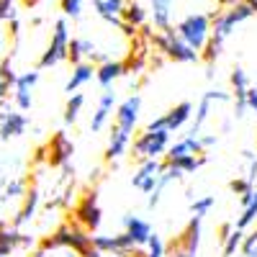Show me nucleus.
<instances>
[{
    "instance_id": "nucleus-27",
    "label": "nucleus",
    "mask_w": 257,
    "mask_h": 257,
    "mask_svg": "<svg viewBox=\"0 0 257 257\" xmlns=\"http://www.w3.org/2000/svg\"><path fill=\"white\" fill-rule=\"evenodd\" d=\"M162 162H165V165H170V167H178L180 173H185V175H188V173H196V170H198L201 165H206V162H208V155L203 152L201 157H198V155H183V157H165Z\"/></svg>"
},
{
    "instance_id": "nucleus-17",
    "label": "nucleus",
    "mask_w": 257,
    "mask_h": 257,
    "mask_svg": "<svg viewBox=\"0 0 257 257\" xmlns=\"http://www.w3.org/2000/svg\"><path fill=\"white\" fill-rule=\"evenodd\" d=\"M123 231L132 237V242L137 247H144L149 242V237H152V224L142 216H137V213H126L123 216Z\"/></svg>"
},
{
    "instance_id": "nucleus-42",
    "label": "nucleus",
    "mask_w": 257,
    "mask_h": 257,
    "mask_svg": "<svg viewBox=\"0 0 257 257\" xmlns=\"http://www.w3.org/2000/svg\"><path fill=\"white\" fill-rule=\"evenodd\" d=\"M244 100H247V111L257 113V88H254V85H249V88H247Z\"/></svg>"
},
{
    "instance_id": "nucleus-34",
    "label": "nucleus",
    "mask_w": 257,
    "mask_h": 257,
    "mask_svg": "<svg viewBox=\"0 0 257 257\" xmlns=\"http://www.w3.org/2000/svg\"><path fill=\"white\" fill-rule=\"evenodd\" d=\"M26 188H29V183H26L24 178H13V180H8V183H6V188H3V201H16V198H24Z\"/></svg>"
},
{
    "instance_id": "nucleus-49",
    "label": "nucleus",
    "mask_w": 257,
    "mask_h": 257,
    "mask_svg": "<svg viewBox=\"0 0 257 257\" xmlns=\"http://www.w3.org/2000/svg\"><path fill=\"white\" fill-rule=\"evenodd\" d=\"M147 128H165V116H157L147 123Z\"/></svg>"
},
{
    "instance_id": "nucleus-22",
    "label": "nucleus",
    "mask_w": 257,
    "mask_h": 257,
    "mask_svg": "<svg viewBox=\"0 0 257 257\" xmlns=\"http://www.w3.org/2000/svg\"><path fill=\"white\" fill-rule=\"evenodd\" d=\"M95 77V64L93 62H80V64H72V75L67 80V85H64V90H67L70 95L77 93L82 85H88L90 80Z\"/></svg>"
},
{
    "instance_id": "nucleus-3",
    "label": "nucleus",
    "mask_w": 257,
    "mask_h": 257,
    "mask_svg": "<svg viewBox=\"0 0 257 257\" xmlns=\"http://www.w3.org/2000/svg\"><path fill=\"white\" fill-rule=\"evenodd\" d=\"M254 16L252 6L244 3V0H239V3H234L219 13H211V34L213 36H221V39H229L234 34V29H237L239 24H244V21H249Z\"/></svg>"
},
{
    "instance_id": "nucleus-5",
    "label": "nucleus",
    "mask_w": 257,
    "mask_h": 257,
    "mask_svg": "<svg viewBox=\"0 0 257 257\" xmlns=\"http://www.w3.org/2000/svg\"><path fill=\"white\" fill-rule=\"evenodd\" d=\"M178 36L185 41L188 47H193L198 54L203 49V44L211 36V16L208 13H188L180 24L175 26Z\"/></svg>"
},
{
    "instance_id": "nucleus-56",
    "label": "nucleus",
    "mask_w": 257,
    "mask_h": 257,
    "mask_svg": "<svg viewBox=\"0 0 257 257\" xmlns=\"http://www.w3.org/2000/svg\"><path fill=\"white\" fill-rule=\"evenodd\" d=\"M0 201H3V193H0Z\"/></svg>"
},
{
    "instance_id": "nucleus-24",
    "label": "nucleus",
    "mask_w": 257,
    "mask_h": 257,
    "mask_svg": "<svg viewBox=\"0 0 257 257\" xmlns=\"http://www.w3.org/2000/svg\"><path fill=\"white\" fill-rule=\"evenodd\" d=\"M123 6H126V0H93L95 13L103 21L113 24V26H121V11H123Z\"/></svg>"
},
{
    "instance_id": "nucleus-20",
    "label": "nucleus",
    "mask_w": 257,
    "mask_h": 257,
    "mask_svg": "<svg viewBox=\"0 0 257 257\" xmlns=\"http://www.w3.org/2000/svg\"><path fill=\"white\" fill-rule=\"evenodd\" d=\"M165 116V128L170 134L173 132H180V128L193 118V103L190 100H183V103H178V105H173L167 113H162Z\"/></svg>"
},
{
    "instance_id": "nucleus-31",
    "label": "nucleus",
    "mask_w": 257,
    "mask_h": 257,
    "mask_svg": "<svg viewBox=\"0 0 257 257\" xmlns=\"http://www.w3.org/2000/svg\"><path fill=\"white\" fill-rule=\"evenodd\" d=\"M229 85H231L234 100H244V93H247V88H249V75H247L242 67H234L231 75H229Z\"/></svg>"
},
{
    "instance_id": "nucleus-32",
    "label": "nucleus",
    "mask_w": 257,
    "mask_h": 257,
    "mask_svg": "<svg viewBox=\"0 0 257 257\" xmlns=\"http://www.w3.org/2000/svg\"><path fill=\"white\" fill-rule=\"evenodd\" d=\"M82 105H85V95H82V93H72L70 100H67V105H64V123L72 126V123L80 118Z\"/></svg>"
},
{
    "instance_id": "nucleus-23",
    "label": "nucleus",
    "mask_w": 257,
    "mask_h": 257,
    "mask_svg": "<svg viewBox=\"0 0 257 257\" xmlns=\"http://www.w3.org/2000/svg\"><path fill=\"white\" fill-rule=\"evenodd\" d=\"M149 16L157 31L173 26V0H149Z\"/></svg>"
},
{
    "instance_id": "nucleus-29",
    "label": "nucleus",
    "mask_w": 257,
    "mask_h": 257,
    "mask_svg": "<svg viewBox=\"0 0 257 257\" xmlns=\"http://www.w3.org/2000/svg\"><path fill=\"white\" fill-rule=\"evenodd\" d=\"M95 52V44L90 39H70V47H67V59L72 64H80L85 62V57L90 59V54Z\"/></svg>"
},
{
    "instance_id": "nucleus-36",
    "label": "nucleus",
    "mask_w": 257,
    "mask_h": 257,
    "mask_svg": "<svg viewBox=\"0 0 257 257\" xmlns=\"http://www.w3.org/2000/svg\"><path fill=\"white\" fill-rule=\"evenodd\" d=\"M144 247H147L144 249V257H167V244L162 242V237H160V234H155V231H152V237H149V242Z\"/></svg>"
},
{
    "instance_id": "nucleus-46",
    "label": "nucleus",
    "mask_w": 257,
    "mask_h": 257,
    "mask_svg": "<svg viewBox=\"0 0 257 257\" xmlns=\"http://www.w3.org/2000/svg\"><path fill=\"white\" fill-rule=\"evenodd\" d=\"M231 229H234V224H229V221L219 226V242H224V239L229 237V234H231Z\"/></svg>"
},
{
    "instance_id": "nucleus-10",
    "label": "nucleus",
    "mask_w": 257,
    "mask_h": 257,
    "mask_svg": "<svg viewBox=\"0 0 257 257\" xmlns=\"http://www.w3.org/2000/svg\"><path fill=\"white\" fill-rule=\"evenodd\" d=\"M139 111H142V98H139V93L123 98V100L116 105L113 126H118V128H123V132H132V134H134V128H137V123H139Z\"/></svg>"
},
{
    "instance_id": "nucleus-54",
    "label": "nucleus",
    "mask_w": 257,
    "mask_h": 257,
    "mask_svg": "<svg viewBox=\"0 0 257 257\" xmlns=\"http://www.w3.org/2000/svg\"><path fill=\"white\" fill-rule=\"evenodd\" d=\"M44 254H47L44 249H36V252H34V254H29V257H44Z\"/></svg>"
},
{
    "instance_id": "nucleus-14",
    "label": "nucleus",
    "mask_w": 257,
    "mask_h": 257,
    "mask_svg": "<svg viewBox=\"0 0 257 257\" xmlns=\"http://www.w3.org/2000/svg\"><path fill=\"white\" fill-rule=\"evenodd\" d=\"M26 128H29V118L21 111H0V139L3 142L24 137Z\"/></svg>"
},
{
    "instance_id": "nucleus-30",
    "label": "nucleus",
    "mask_w": 257,
    "mask_h": 257,
    "mask_svg": "<svg viewBox=\"0 0 257 257\" xmlns=\"http://www.w3.org/2000/svg\"><path fill=\"white\" fill-rule=\"evenodd\" d=\"M224 41L226 39H221V36H208V41L203 44V49H201V59L208 64V67H213L216 64V59L221 57V52H224Z\"/></svg>"
},
{
    "instance_id": "nucleus-50",
    "label": "nucleus",
    "mask_w": 257,
    "mask_h": 257,
    "mask_svg": "<svg viewBox=\"0 0 257 257\" xmlns=\"http://www.w3.org/2000/svg\"><path fill=\"white\" fill-rule=\"evenodd\" d=\"M80 257H111V254H105V252H100V249H95V247H90L85 254H80Z\"/></svg>"
},
{
    "instance_id": "nucleus-6",
    "label": "nucleus",
    "mask_w": 257,
    "mask_h": 257,
    "mask_svg": "<svg viewBox=\"0 0 257 257\" xmlns=\"http://www.w3.org/2000/svg\"><path fill=\"white\" fill-rule=\"evenodd\" d=\"M70 26H67V18H59L54 24V31H52V39L44 49V54L39 57V70H49V67H57L59 62L67 59V47H70Z\"/></svg>"
},
{
    "instance_id": "nucleus-52",
    "label": "nucleus",
    "mask_w": 257,
    "mask_h": 257,
    "mask_svg": "<svg viewBox=\"0 0 257 257\" xmlns=\"http://www.w3.org/2000/svg\"><path fill=\"white\" fill-rule=\"evenodd\" d=\"M234 3H239V0H219L221 8H229V6H234Z\"/></svg>"
},
{
    "instance_id": "nucleus-57",
    "label": "nucleus",
    "mask_w": 257,
    "mask_h": 257,
    "mask_svg": "<svg viewBox=\"0 0 257 257\" xmlns=\"http://www.w3.org/2000/svg\"><path fill=\"white\" fill-rule=\"evenodd\" d=\"M244 3H252V0H244Z\"/></svg>"
},
{
    "instance_id": "nucleus-26",
    "label": "nucleus",
    "mask_w": 257,
    "mask_h": 257,
    "mask_svg": "<svg viewBox=\"0 0 257 257\" xmlns=\"http://www.w3.org/2000/svg\"><path fill=\"white\" fill-rule=\"evenodd\" d=\"M21 237L24 231H18L13 224L0 229V257H11L16 249H21Z\"/></svg>"
},
{
    "instance_id": "nucleus-1",
    "label": "nucleus",
    "mask_w": 257,
    "mask_h": 257,
    "mask_svg": "<svg viewBox=\"0 0 257 257\" xmlns=\"http://www.w3.org/2000/svg\"><path fill=\"white\" fill-rule=\"evenodd\" d=\"M90 237H93V234L88 229H82L80 224H75V221L72 224H62V226H57L52 234H47V237L39 242V249H44V252H52V249H72L80 257V254H85V252L93 247Z\"/></svg>"
},
{
    "instance_id": "nucleus-11",
    "label": "nucleus",
    "mask_w": 257,
    "mask_h": 257,
    "mask_svg": "<svg viewBox=\"0 0 257 257\" xmlns=\"http://www.w3.org/2000/svg\"><path fill=\"white\" fill-rule=\"evenodd\" d=\"M39 82V70H31V72H24L16 77V85H13V100L18 105V111H29L34 105V88Z\"/></svg>"
},
{
    "instance_id": "nucleus-53",
    "label": "nucleus",
    "mask_w": 257,
    "mask_h": 257,
    "mask_svg": "<svg viewBox=\"0 0 257 257\" xmlns=\"http://www.w3.org/2000/svg\"><path fill=\"white\" fill-rule=\"evenodd\" d=\"M24 6L26 8H34V6H39V0H24Z\"/></svg>"
},
{
    "instance_id": "nucleus-13",
    "label": "nucleus",
    "mask_w": 257,
    "mask_h": 257,
    "mask_svg": "<svg viewBox=\"0 0 257 257\" xmlns=\"http://www.w3.org/2000/svg\"><path fill=\"white\" fill-rule=\"evenodd\" d=\"M231 95L229 93H224V90H208V93H203V98H201V103H198V108H196V113H193V126H190V134H201V126L208 121V116H211V105L213 103H226Z\"/></svg>"
},
{
    "instance_id": "nucleus-16",
    "label": "nucleus",
    "mask_w": 257,
    "mask_h": 257,
    "mask_svg": "<svg viewBox=\"0 0 257 257\" xmlns=\"http://www.w3.org/2000/svg\"><path fill=\"white\" fill-rule=\"evenodd\" d=\"M201 221H203L201 216H193L185 224V229L173 239V244L185 249V252H190V254H198V247H201Z\"/></svg>"
},
{
    "instance_id": "nucleus-9",
    "label": "nucleus",
    "mask_w": 257,
    "mask_h": 257,
    "mask_svg": "<svg viewBox=\"0 0 257 257\" xmlns=\"http://www.w3.org/2000/svg\"><path fill=\"white\" fill-rule=\"evenodd\" d=\"M162 167H165V162L160 157H155V160H139V167L134 170V175H132V185L149 196V193L155 190V185H157V178L162 173Z\"/></svg>"
},
{
    "instance_id": "nucleus-33",
    "label": "nucleus",
    "mask_w": 257,
    "mask_h": 257,
    "mask_svg": "<svg viewBox=\"0 0 257 257\" xmlns=\"http://www.w3.org/2000/svg\"><path fill=\"white\" fill-rule=\"evenodd\" d=\"M242 242H244V231L234 226V229H231V234H229V237L221 242V257H234V254L239 252Z\"/></svg>"
},
{
    "instance_id": "nucleus-44",
    "label": "nucleus",
    "mask_w": 257,
    "mask_h": 257,
    "mask_svg": "<svg viewBox=\"0 0 257 257\" xmlns=\"http://www.w3.org/2000/svg\"><path fill=\"white\" fill-rule=\"evenodd\" d=\"M254 198H257V188H252V190H247V193H244V196H239V206L244 208V206H249Z\"/></svg>"
},
{
    "instance_id": "nucleus-21",
    "label": "nucleus",
    "mask_w": 257,
    "mask_h": 257,
    "mask_svg": "<svg viewBox=\"0 0 257 257\" xmlns=\"http://www.w3.org/2000/svg\"><path fill=\"white\" fill-rule=\"evenodd\" d=\"M126 75V62H118V59H108L95 67V80L103 85V88H111L116 80H121Z\"/></svg>"
},
{
    "instance_id": "nucleus-8",
    "label": "nucleus",
    "mask_w": 257,
    "mask_h": 257,
    "mask_svg": "<svg viewBox=\"0 0 257 257\" xmlns=\"http://www.w3.org/2000/svg\"><path fill=\"white\" fill-rule=\"evenodd\" d=\"M44 149H47V165L49 167H64L72 162L75 142L67 137V132H54Z\"/></svg>"
},
{
    "instance_id": "nucleus-40",
    "label": "nucleus",
    "mask_w": 257,
    "mask_h": 257,
    "mask_svg": "<svg viewBox=\"0 0 257 257\" xmlns=\"http://www.w3.org/2000/svg\"><path fill=\"white\" fill-rule=\"evenodd\" d=\"M242 160L247 162V175H244V178H249V180L257 185V157H254V152L244 149V152H242Z\"/></svg>"
},
{
    "instance_id": "nucleus-25",
    "label": "nucleus",
    "mask_w": 257,
    "mask_h": 257,
    "mask_svg": "<svg viewBox=\"0 0 257 257\" xmlns=\"http://www.w3.org/2000/svg\"><path fill=\"white\" fill-rule=\"evenodd\" d=\"M16 72H13V64H11V57H3L0 59V105H6L8 98L13 95V85H16Z\"/></svg>"
},
{
    "instance_id": "nucleus-45",
    "label": "nucleus",
    "mask_w": 257,
    "mask_h": 257,
    "mask_svg": "<svg viewBox=\"0 0 257 257\" xmlns=\"http://www.w3.org/2000/svg\"><path fill=\"white\" fill-rule=\"evenodd\" d=\"M167 254H170V257H196V254H190V252H185V249H180V247H175V244H170Z\"/></svg>"
},
{
    "instance_id": "nucleus-41",
    "label": "nucleus",
    "mask_w": 257,
    "mask_h": 257,
    "mask_svg": "<svg viewBox=\"0 0 257 257\" xmlns=\"http://www.w3.org/2000/svg\"><path fill=\"white\" fill-rule=\"evenodd\" d=\"M13 18H16L13 0H0V21H13Z\"/></svg>"
},
{
    "instance_id": "nucleus-18",
    "label": "nucleus",
    "mask_w": 257,
    "mask_h": 257,
    "mask_svg": "<svg viewBox=\"0 0 257 257\" xmlns=\"http://www.w3.org/2000/svg\"><path fill=\"white\" fill-rule=\"evenodd\" d=\"M39 203H41V193H39V188H36V185L26 188V193H24V203H21V208L16 211V216H13V226L18 229V226L29 224V221L36 216Z\"/></svg>"
},
{
    "instance_id": "nucleus-47",
    "label": "nucleus",
    "mask_w": 257,
    "mask_h": 257,
    "mask_svg": "<svg viewBox=\"0 0 257 257\" xmlns=\"http://www.w3.org/2000/svg\"><path fill=\"white\" fill-rule=\"evenodd\" d=\"M6 49H8V34L0 29V59L6 57Z\"/></svg>"
},
{
    "instance_id": "nucleus-12",
    "label": "nucleus",
    "mask_w": 257,
    "mask_h": 257,
    "mask_svg": "<svg viewBox=\"0 0 257 257\" xmlns=\"http://www.w3.org/2000/svg\"><path fill=\"white\" fill-rule=\"evenodd\" d=\"M90 242H93L95 249H100V252H105V254H116V257H118L121 252H126V249L137 247L126 231H121V234H93Z\"/></svg>"
},
{
    "instance_id": "nucleus-39",
    "label": "nucleus",
    "mask_w": 257,
    "mask_h": 257,
    "mask_svg": "<svg viewBox=\"0 0 257 257\" xmlns=\"http://www.w3.org/2000/svg\"><path fill=\"white\" fill-rule=\"evenodd\" d=\"M254 188V183L249 180V178H234L231 183H229V190L234 193V196H244L247 190H252Z\"/></svg>"
},
{
    "instance_id": "nucleus-15",
    "label": "nucleus",
    "mask_w": 257,
    "mask_h": 257,
    "mask_svg": "<svg viewBox=\"0 0 257 257\" xmlns=\"http://www.w3.org/2000/svg\"><path fill=\"white\" fill-rule=\"evenodd\" d=\"M132 139H134L132 132H123V128L113 126V128H111V137H108V144H105L103 160H105V162H116V160H121V157L128 152V147H132Z\"/></svg>"
},
{
    "instance_id": "nucleus-38",
    "label": "nucleus",
    "mask_w": 257,
    "mask_h": 257,
    "mask_svg": "<svg viewBox=\"0 0 257 257\" xmlns=\"http://www.w3.org/2000/svg\"><path fill=\"white\" fill-rule=\"evenodd\" d=\"M82 6H85V0H59V8L67 18H77L82 13Z\"/></svg>"
},
{
    "instance_id": "nucleus-28",
    "label": "nucleus",
    "mask_w": 257,
    "mask_h": 257,
    "mask_svg": "<svg viewBox=\"0 0 257 257\" xmlns=\"http://www.w3.org/2000/svg\"><path fill=\"white\" fill-rule=\"evenodd\" d=\"M147 18H149V13L144 11V6L139 3V0H126V6L121 11V21H123V24H132L134 29H139V26L147 24Z\"/></svg>"
},
{
    "instance_id": "nucleus-4",
    "label": "nucleus",
    "mask_w": 257,
    "mask_h": 257,
    "mask_svg": "<svg viewBox=\"0 0 257 257\" xmlns=\"http://www.w3.org/2000/svg\"><path fill=\"white\" fill-rule=\"evenodd\" d=\"M170 147V132L167 128H144V132L132 139V155L137 160H155L162 157Z\"/></svg>"
},
{
    "instance_id": "nucleus-19",
    "label": "nucleus",
    "mask_w": 257,
    "mask_h": 257,
    "mask_svg": "<svg viewBox=\"0 0 257 257\" xmlns=\"http://www.w3.org/2000/svg\"><path fill=\"white\" fill-rule=\"evenodd\" d=\"M113 105H116V93L105 88L100 93V98H98V108H95V113L90 118V128H93V132H103V128H105V123H108V118L113 113Z\"/></svg>"
},
{
    "instance_id": "nucleus-51",
    "label": "nucleus",
    "mask_w": 257,
    "mask_h": 257,
    "mask_svg": "<svg viewBox=\"0 0 257 257\" xmlns=\"http://www.w3.org/2000/svg\"><path fill=\"white\" fill-rule=\"evenodd\" d=\"M239 257H257V247H252L247 252H239Z\"/></svg>"
},
{
    "instance_id": "nucleus-2",
    "label": "nucleus",
    "mask_w": 257,
    "mask_h": 257,
    "mask_svg": "<svg viewBox=\"0 0 257 257\" xmlns=\"http://www.w3.org/2000/svg\"><path fill=\"white\" fill-rule=\"evenodd\" d=\"M152 44L157 47V52H162L170 62H180V64H188V62H196L201 59V54L188 47L185 41L178 36L175 26H170V29H162V31H155L152 34Z\"/></svg>"
},
{
    "instance_id": "nucleus-35",
    "label": "nucleus",
    "mask_w": 257,
    "mask_h": 257,
    "mask_svg": "<svg viewBox=\"0 0 257 257\" xmlns=\"http://www.w3.org/2000/svg\"><path fill=\"white\" fill-rule=\"evenodd\" d=\"M257 224V198L249 203V206H244L242 208V213H239V219L234 221V226L237 229H242V231H247L249 226H254Z\"/></svg>"
},
{
    "instance_id": "nucleus-37",
    "label": "nucleus",
    "mask_w": 257,
    "mask_h": 257,
    "mask_svg": "<svg viewBox=\"0 0 257 257\" xmlns=\"http://www.w3.org/2000/svg\"><path fill=\"white\" fill-rule=\"evenodd\" d=\"M213 203H216V198L213 196H201V198H196V201H190V213L193 216H206V213L213 208Z\"/></svg>"
},
{
    "instance_id": "nucleus-7",
    "label": "nucleus",
    "mask_w": 257,
    "mask_h": 257,
    "mask_svg": "<svg viewBox=\"0 0 257 257\" xmlns=\"http://www.w3.org/2000/svg\"><path fill=\"white\" fill-rule=\"evenodd\" d=\"M72 221L80 224L82 229H88L90 234H95L103 224V208L98 203V190H82L80 201L72 208Z\"/></svg>"
},
{
    "instance_id": "nucleus-48",
    "label": "nucleus",
    "mask_w": 257,
    "mask_h": 257,
    "mask_svg": "<svg viewBox=\"0 0 257 257\" xmlns=\"http://www.w3.org/2000/svg\"><path fill=\"white\" fill-rule=\"evenodd\" d=\"M36 244V239L31 237V234H24V237H21V249H31Z\"/></svg>"
},
{
    "instance_id": "nucleus-55",
    "label": "nucleus",
    "mask_w": 257,
    "mask_h": 257,
    "mask_svg": "<svg viewBox=\"0 0 257 257\" xmlns=\"http://www.w3.org/2000/svg\"><path fill=\"white\" fill-rule=\"evenodd\" d=\"M249 6H252V11H254V16H257V0H252V3H249Z\"/></svg>"
},
{
    "instance_id": "nucleus-43",
    "label": "nucleus",
    "mask_w": 257,
    "mask_h": 257,
    "mask_svg": "<svg viewBox=\"0 0 257 257\" xmlns=\"http://www.w3.org/2000/svg\"><path fill=\"white\" fill-rule=\"evenodd\" d=\"M198 137H201V147H203V152H206L208 147H213V144L219 142V137H216V134H198Z\"/></svg>"
}]
</instances>
